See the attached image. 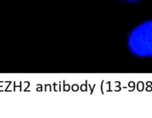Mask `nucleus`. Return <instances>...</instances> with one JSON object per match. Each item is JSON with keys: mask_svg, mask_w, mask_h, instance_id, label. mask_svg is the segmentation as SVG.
I'll list each match as a JSON object with an SVG mask.
<instances>
[{"mask_svg": "<svg viewBox=\"0 0 152 118\" xmlns=\"http://www.w3.org/2000/svg\"><path fill=\"white\" fill-rule=\"evenodd\" d=\"M126 43L133 55L144 58H152V19L134 27L129 32Z\"/></svg>", "mask_w": 152, "mask_h": 118, "instance_id": "nucleus-1", "label": "nucleus"}, {"mask_svg": "<svg viewBox=\"0 0 152 118\" xmlns=\"http://www.w3.org/2000/svg\"><path fill=\"white\" fill-rule=\"evenodd\" d=\"M127 1H130V2H135V1H140V0H126Z\"/></svg>", "mask_w": 152, "mask_h": 118, "instance_id": "nucleus-2", "label": "nucleus"}]
</instances>
